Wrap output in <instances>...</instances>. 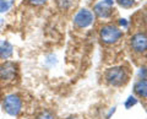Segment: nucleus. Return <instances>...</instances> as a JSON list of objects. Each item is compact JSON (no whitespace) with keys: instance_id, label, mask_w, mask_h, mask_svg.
Wrapping results in <instances>:
<instances>
[{"instance_id":"1","label":"nucleus","mask_w":147,"mask_h":119,"mask_svg":"<svg viewBox=\"0 0 147 119\" xmlns=\"http://www.w3.org/2000/svg\"><path fill=\"white\" fill-rule=\"evenodd\" d=\"M3 111L7 116L17 118L24 111V99L16 92H9L3 97Z\"/></svg>"},{"instance_id":"2","label":"nucleus","mask_w":147,"mask_h":119,"mask_svg":"<svg viewBox=\"0 0 147 119\" xmlns=\"http://www.w3.org/2000/svg\"><path fill=\"white\" fill-rule=\"evenodd\" d=\"M104 80L113 87H120L129 81V71L125 66H112L104 71Z\"/></svg>"},{"instance_id":"3","label":"nucleus","mask_w":147,"mask_h":119,"mask_svg":"<svg viewBox=\"0 0 147 119\" xmlns=\"http://www.w3.org/2000/svg\"><path fill=\"white\" fill-rule=\"evenodd\" d=\"M99 39L104 45H114L119 43L124 37V32L119 26L105 24L99 28Z\"/></svg>"},{"instance_id":"4","label":"nucleus","mask_w":147,"mask_h":119,"mask_svg":"<svg viewBox=\"0 0 147 119\" xmlns=\"http://www.w3.org/2000/svg\"><path fill=\"white\" fill-rule=\"evenodd\" d=\"M18 79V65L11 60H4L0 64V85L10 86Z\"/></svg>"},{"instance_id":"5","label":"nucleus","mask_w":147,"mask_h":119,"mask_svg":"<svg viewBox=\"0 0 147 119\" xmlns=\"http://www.w3.org/2000/svg\"><path fill=\"white\" fill-rule=\"evenodd\" d=\"M94 20H96L94 12L91 11L90 9L82 7L79 11H76V14L74 15L72 24L77 30H84V28H88V27L93 25Z\"/></svg>"},{"instance_id":"6","label":"nucleus","mask_w":147,"mask_h":119,"mask_svg":"<svg viewBox=\"0 0 147 119\" xmlns=\"http://www.w3.org/2000/svg\"><path fill=\"white\" fill-rule=\"evenodd\" d=\"M130 49L135 54L147 52V32H136L130 37Z\"/></svg>"},{"instance_id":"7","label":"nucleus","mask_w":147,"mask_h":119,"mask_svg":"<svg viewBox=\"0 0 147 119\" xmlns=\"http://www.w3.org/2000/svg\"><path fill=\"white\" fill-rule=\"evenodd\" d=\"M113 5L114 0H102L93 6L94 15L100 20H107L113 16Z\"/></svg>"},{"instance_id":"8","label":"nucleus","mask_w":147,"mask_h":119,"mask_svg":"<svg viewBox=\"0 0 147 119\" xmlns=\"http://www.w3.org/2000/svg\"><path fill=\"white\" fill-rule=\"evenodd\" d=\"M13 55V45L7 39H0V60H9Z\"/></svg>"},{"instance_id":"9","label":"nucleus","mask_w":147,"mask_h":119,"mask_svg":"<svg viewBox=\"0 0 147 119\" xmlns=\"http://www.w3.org/2000/svg\"><path fill=\"white\" fill-rule=\"evenodd\" d=\"M134 92L140 98L147 99V79H140L139 81L135 82Z\"/></svg>"},{"instance_id":"10","label":"nucleus","mask_w":147,"mask_h":119,"mask_svg":"<svg viewBox=\"0 0 147 119\" xmlns=\"http://www.w3.org/2000/svg\"><path fill=\"white\" fill-rule=\"evenodd\" d=\"M55 5L63 12H69L71 11L72 9H75L77 0H54Z\"/></svg>"},{"instance_id":"11","label":"nucleus","mask_w":147,"mask_h":119,"mask_svg":"<svg viewBox=\"0 0 147 119\" xmlns=\"http://www.w3.org/2000/svg\"><path fill=\"white\" fill-rule=\"evenodd\" d=\"M13 3L11 0H0V14H6L9 10H11Z\"/></svg>"},{"instance_id":"12","label":"nucleus","mask_w":147,"mask_h":119,"mask_svg":"<svg viewBox=\"0 0 147 119\" xmlns=\"http://www.w3.org/2000/svg\"><path fill=\"white\" fill-rule=\"evenodd\" d=\"M136 104H137V98L135 96H129L127 99L125 101V103H124V106H125L126 109H130L134 106H136Z\"/></svg>"},{"instance_id":"13","label":"nucleus","mask_w":147,"mask_h":119,"mask_svg":"<svg viewBox=\"0 0 147 119\" xmlns=\"http://www.w3.org/2000/svg\"><path fill=\"white\" fill-rule=\"evenodd\" d=\"M117 3L124 9H130L135 5V0H117Z\"/></svg>"},{"instance_id":"14","label":"nucleus","mask_w":147,"mask_h":119,"mask_svg":"<svg viewBox=\"0 0 147 119\" xmlns=\"http://www.w3.org/2000/svg\"><path fill=\"white\" fill-rule=\"evenodd\" d=\"M36 119H55V118H54V114L52 112L43 111V112H40L38 116L36 117Z\"/></svg>"},{"instance_id":"15","label":"nucleus","mask_w":147,"mask_h":119,"mask_svg":"<svg viewBox=\"0 0 147 119\" xmlns=\"http://www.w3.org/2000/svg\"><path fill=\"white\" fill-rule=\"evenodd\" d=\"M49 0H27V3L32 6H36V7H40V6H44Z\"/></svg>"},{"instance_id":"16","label":"nucleus","mask_w":147,"mask_h":119,"mask_svg":"<svg viewBox=\"0 0 147 119\" xmlns=\"http://www.w3.org/2000/svg\"><path fill=\"white\" fill-rule=\"evenodd\" d=\"M139 76L140 79H147V66H142L139 70Z\"/></svg>"},{"instance_id":"17","label":"nucleus","mask_w":147,"mask_h":119,"mask_svg":"<svg viewBox=\"0 0 147 119\" xmlns=\"http://www.w3.org/2000/svg\"><path fill=\"white\" fill-rule=\"evenodd\" d=\"M118 24H119V27H120V28H121V27H123V28H126V27L129 26V22L126 21V19H120Z\"/></svg>"},{"instance_id":"18","label":"nucleus","mask_w":147,"mask_h":119,"mask_svg":"<svg viewBox=\"0 0 147 119\" xmlns=\"http://www.w3.org/2000/svg\"><path fill=\"white\" fill-rule=\"evenodd\" d=\"M142 20H144L145 24H147V7L145 9V11H144V15H142Z\"/></svg>"},{"instance_id":"19","label":"nucleus","mask_w":147,"mask_h":119,"mask_svg":"<svg viewBox=\"0 0 147 119\" xmlns=\"http://www.w3.org/2000/svg\"><path fill=\"white\" fill-rule=\"evenodd\" d=\"M3 25H4V19H3V17H0V31H1Z\"/></svg>"},{"instance_id":"20","label":"nucleus","mask_w":147,"mask_h":119,"mask_svg":"<svg viewBox=\"0 0 147 119\" xmlns=\"http://www.w3.org/2000/svg\"><path fill=\"white\" fill-rule=\"evenodd\" d=\"M65 119H79L77 117H69V118H65Z\"/></svg>"},{"instance_id":"21","label":"nucleus","mask_w":147,"mask_h":119,"mask_svg":"<svg viewBox=\"0 0 147 119\" xmlns=\"http://www.w3.org/2000/svg\"><path fill=\"white\" fill-rule=\"evenodd\" d=\"M146 112H147V107H146Z\"/></svg>"}]
</instances>
